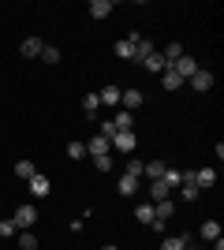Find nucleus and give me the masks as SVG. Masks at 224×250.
Returning <instances> with one entry per match:
<instances>
[{"instance_id":"obj_24","label":"nucleus","mask_w":224,"mask_h":250,"mask_svg":"<svg viewBox=\"0 0 224 250\" xmlns=\"http://www.w3.org/2000/svg\"><path fill=\"white\" fill-rule=\"evenodd\" d=\"M34 172H38V168H34V161H15V176H19V179H30Z\"/></svg>"},{"instance_id":"obj_32","label":"nucleus","mask_w":224,"mask_h":250,"mask_svg":"<svg viewBox=\"0 0 224 250\" xmlns=\"http://www.w3.org/2000/svg\"><path fill=\"white\" fill-rule=\"evenodd\" d=\"M142 165H146V161H127V172H123V176H135V179H139L142 176Z\"/></svg>"},{"instance_id":"obj_22","label":"nucleus","mask_w":224,"mask_h":250,"mask_svg":"<svg viewBox=\"0 0 224 250\" xmlns=\"http://www.w3.org/2000/svg\"><path fill=\"white\" fill-rule=\"evenodd\" d=\"M97 101L101 104H120V86H105V90L97 94Z\"/></svg>"},{"instance_id":"obj_13","label":"nucleus","mask_w":224,"mask_h":250,"mask_svg":"<svg viewBox=\"0 0 224 250\" xmlns=\"http://www.w3.org/2000/svg\"><path fill=\"white\" fill-rule=\"evenodd\" d=\"M41 49H45V42H41V38H26V42L19 45V52L26 56V60H38V56H41Z\"/></svg>"},{"instance_id":"obj_5","label":"nucleus","mask_w":224,"mask_h":250,"mask_svg":"<svg viewBox=\"0 0 224 250\" xmlns=\"http://www.w3.org/2000/svg\"><path fill=\"white\" fill-rule=\"evenodd\" d=\"M135 146H139V138L131 135V131H116V135H112V149H120V153H135Z\"/></svg>"},{"instance_id":"obj_8","label":"nucleus","mask_w":224,"mask_h":250,"mask_svg":"<svg viewBox=\"0 0 224 250\" xmlns=\"http://www.w3.org/2000/svg\"><path fill=\"white\" fill-rule=\"evenodd\" d=\"M139 63H142V67H146V71H149V75H164V71H168V63H164V56H161V52H157V49L149 52L146 60H139Z\"/></svg>"},{"instance_id":"obj_2","label":"nucleus","mask_w":224,"mask_h":250,"mask_svg":"<svg viewBox=\"0 0 224 250\" xmlns=\"http://www.w3.org/2000/svg\"><path fill=\"white\" fill-rule=\"evenodd\" d=\"M176 194H180L183 202H194L202 190H198V183H194V172H183V179H180V187H176Z\"/></svg>"},{"instance_id":"obj_17","label":"nucleus","mask_w":224,"mask_h":250,"mask_svg":"<svg viewBox=\"0 0 224 250\" xmlns=\"http://www.w3.org/2000/svg\"><path fill=\"white\" fill-rule=\"evenodd\" d=\"M164 168H168L164 161H146V165H142V176H149V179H161V176H164Z\"/></svg>"},{"instance_id":"obj_3","label":"nucleus","mask_w":224,"mask_h":250,"mask_svg":"<svg viewBox=\"0 0 224 250\" xmlns=\"http://www.w3.org/2000/svg\"><path fill=\"white\" fill-rule=\"evenodd\" d=\"M11 220H15V228H26V231H30L34 224H38V206H19Z\"/></svg>"},{"instance_id":"obj_26","label":"nucleus","mask_w":224,"mask_h":250,"mask_svg":"<svg viewBox=\"0 0 224 250\" xmlns=\"http://www.w3.org/2000/svg\"><path fill=\"white\" fill-rule=\"evenodd\" d=\"M161 250H183V235H164V239H161Z\"/></svg>"},{"instance_id":"obj_27","label":"nucleus","mask_w":224,"mask_h":250,"mask_svg":"<svg viewBox=\"0 0 224 250\" xmlns=\"http://www.w3.org/2000/svg\"><path fill=\"white\" fill-rule=\"evenodd\" d=\"M97 104H101V101H97V94H86L82 97V112L86 116H97Z\"/></svg>"},{"instance_id":"obj_18","label":"nucleus","mask_w":224,"mask_h":250,"mask_svg":"<svg viewBox=\"0 0 224 250\" xmlns=\"http://www.w3.org/2000/svg\"><path fill=\"white\" fill-rule=\"evenodd\" d=\"M161 56H164V63H168V67H172V63H176V60H180V56H183V45H180V42H168V45H164V52H161Z\"/></svg>"},{"instance_id":"obj_30","label":"nucleus","mask_w":224,"mask_h":250,"mask_svg":"<svg viewBox=\"0 0 224 250\" xmlns=\"http://www.w3.org/2000/svg\"><path fill=\"white\" fill-rule=\"evenodd\" d=\"M67 157H75V161L86 157V142H67Z\"/></svg>"},{"instance_id":"obj_14","label":"nucleus","mask_w":224,"mask_h":250,"mask_svg":"<svg viewBox=\"0 0 224 250\" xmlns=\"http://www.w3.org/2000/svg\"><path fill=\"white\" fill-rule=\"evenodd\" d=\"M112 8H116L112 0H94V4H90V15H94V19H108Z\"/></svg>"},{"instance_id":"obj_15","label":"nucleus","mask_w":224,"mask_h":250,"mask_svg":"<svg viewBox=\"0 0 224 250\" xmlns=\"http://www.w3.org/2000/svg\"><path fill=\"white\" fill-rule=\"evenodd\" d=\"M198 235H202L205 243H213V239H221V220H205L202 228H198Z\"/></svg>"},{"instance_id":"obj_19","label":"nucleus","mask_w":224,"mask_h":250,"mask_svg":"<svg viewBox=\"0 0 224 250\" xmlns=\"http://www.w3.org/2000/svg\"><path fill=\"white\" fill-rule=\"evenodd\" d=\"M149 198H153V202H164V198H172V190L164 187L161 179H153V183H149Z\"/></svg>"},{"instance_id":"obj_29","label":"nucleus","mask_w":224,"mask_h":250,"mask_svg":"<svg viewBox=\"0 0 224 250\" xmlns=\"http://www.w3.org/2000/svg\"><path fill=\"white\" fill-rule=\"evenodd\" d=\"M19 247L22 250H38V235H34V231H22V235H19Z\"/></svg>"},{"instance_id":"obj_10","label":"nucleus","mask_w":224,"mask_h":250,"mask_svg":"<svg viewBox=\"0 0 224 250\" xmlns=\"http://www.w3.org/2000/svg\"><path fill=\"white\" fill-rule=\"evenodd\" d=\"M172 213H176V202L164 198V202H153V220H161V224H168Z\"/></svg>"},{"instance_id":"obj_4","label":"nucleus","mask_w":224,"mask_h":250,"mask_svg":"<svg viewBox=\"0 0 224 250\" xmlns=\"http://www.w3.org/2000/svg\"><path fill=\"white\" fill-rule=\"evenodd\" d=\"M168 71H176V75H180V79H183V83H187V79H191V75L198 71V60H194V56H187V52H183V56H180V60H176V63H172Z\"/></svg>"},{"instance_id":"obj_23","label":"nucleus","mask_w":224,"mask_h":250,"mask_svg":"<svg viewBox=\"0 0 224 250\" xmlns=\"http://www.w3.org/2000/svg\"><path fill=\"white\" fill-rule=\"evenodd\" d=\"M135 220H142V224H153V202H142V206L135 209Z\"/></svg>"},{"instance_id":"obj_25","label":"nucleus","mask_w":224,"mask_h":250,"mask_svg":"<svg viewBox=\"0 0 224 250\" xmlns=\"http://www.w3.org/2000/svg\"><path fill=\"white\" fill-rule=\"evenodd\" d=\"M19 228H15V220H0V239H15Z\"/></svg>"},{"instance_id":"obj_11","label":"nucleus","mask_w":224,"mask_h":250,"mask_svg":"<svg viewBox=\"0 0 224 250\" xmlns=\"http://www.w3.org/2000/svg\"><path fill=\"white\" fill-rule=\"evenodd\" d=\"M108 149H112V142L101 138V135H94L90 142H86V153H90V157H108Z\"/></svg>"},{"instance_id":"obj_28","label":"nucleus","mask_w":224,"mask_h":250,"mask_svg":"<svg viewBox=\"0 0 224 250\" xmlns=\"http://www.w3.org/2000/svg\"><path fill=\"white\" fill-rule=\"evenodd\" d=\"M41 60L45 63H60V49H56V45H45V49H41Z\"/></svg>"},{"instance_id":"obj_6","label":"nucleus","mask_w":224,"mask_h":250,"mask_svg":"<svg viewBox=\"0 0 224 250\" xmlns=\"http://www.w3.org/2000/svg\"><path fill=\"white\" fill-rule=\"evenodd\" d=\"M142 101H146V97H142V90H135V86H131V90H120V108L135 112V108H139Z\"/></svg>"},{"instance_id":"obj_12","label":"nucleus","mask_w":224,"mask_h":250,"mask_svg":"<svg viewBox=\"0 0 224 250\" xmlns=\"http://www.w3.org/2000/svg\"><path fill=\"white\" fill-rule=\"evenodd\" d=\"M194 183H198V190L217 187V168H198V172H194Z\"/></svg>"},{"instance_id":"obj_34","label":"nucleus","mask_w":224,"mask_h":250,"mask_svg":"<svg viewBox=\"0 0 224 250\" xmlns=\"http://www.w3.org/2000/svg\"><path fill=\"white\" fill-rule=\"evenodd\" d=\"M101 250H120V247H112V243H108V247H101Z\"/></svg>"},{"instance_id":"obj_21","label":"nucleus","mask_w":224,"mask_h":250,"mask_svg":"<svg viewBox=\"0 0 224 250\" xmlns=\"http://www.w3.org/2000/svg\"><path fill=\"white\" fill-rule=\"evenodd\" d=\"M112 124H116V131H131V127H135V116H131L127 108H120V112H116V120H112Z\"/></svg>"},{"instance_id":"obj_20","label":"nucleus","mask_w":224,"mask_h":250,"mask_svg":"<svg viewBox=\"0 0 224 250\" xmlns=\"http://www.w3.org/2000/svg\"><path fill=\"white\" fill-rule=\"evenodd\" d=\"M161 86H164L168 94H176V90H180V86H183V79H180V75H176V71H164V75H161Z\"/></svg>"},{"instance_id":"obj_7","label":"nucleus","mask_w":224,"mask_h":250,"mask_svg":"<svg viewBox=\"0 0 224 250\" xmlns=\"http://www.w3.org/2000/svg\"><path fill=\"white\" fill-rule=\"evenodd\" d=\"M213 71H202V67H198V71L191 75V90H198V94H205V90H213Z\"/></svg>"},{"instance_id":"obj_33","label":"nucleus","mask_w":224,"mask_h":250,"mask_svg":"<svg viewBox=\"0 0 224 250\" xmlns=\"http://www.w3.org/2000/svg\"><path fill=\"white\" fill-rule=\"evenodd\" d=\"M97 172H112V157H94Z\"/></svg>"},{"instance_id":"obj_9","label":"nucleus","mask_w":224,"mask_h":250,"mask_svg":"<svg viewBox=\"0 0 224 250\" xmlns=\"http://www.w3.org/2000/svg\"><path fill=\"white\" fill-rule=\"evenodd\" d=\"M139 38H142V34H127V38H123V42H116V56H120V60H135V42H139Z\"/></svg>"},{"instance_id":"obj_16","label":"nucleus","mask_w":224,"mask_h":250,"mask_svg":"<svg viewBox=\"0 0 224 250\" xmlns=\"http://www.w3.org/2000/svg\"><path fill=\"white\" fill-rule=\"evenodd\" d=\"M116 190L123 194V198H131V194H139V179H135V176H120Z\"/></svg>"},{"instance_id":"obj_31","label":"nucleus","mask_w":224,"mask_h":250,"mask_svg":"<svg viewBox=\"0 0 224 250\" xmlns=\"http://www.w3.org/2000/svg\"><path fill=\"white\" fill-rule=\"evenodd\" d=\"M97 135H101V138H108V142H112V135H116V124H112V120H105V124L97 127Z\"/></svg>"},{"instance_id":"obj_1","label":"nucleus","mask_w":224,"mask_h":250,"mask_svg":"<svg viewBox=\"0 0 224 250\" xmlns=\"http://www.w3.org/2000/svg\"><path fill=\"white\" fill-rule=\"evenodd\" d=\"M26 190H30L34 198H49V194H53V183H49V176H41V172H34V176L26 179Z\"/></svg>"}]
</instances>
